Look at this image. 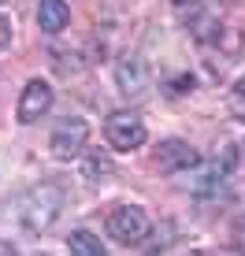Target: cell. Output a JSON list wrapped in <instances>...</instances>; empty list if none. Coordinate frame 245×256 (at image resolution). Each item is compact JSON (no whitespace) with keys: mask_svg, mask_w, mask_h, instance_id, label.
<instances>
[{"mask_svg":"<svg viewBox=\"0 0 245 256\" xmlns=\"http://www.w3.org/2000/svg\"><path fill=\"white\" fill-rule=\"evenodd\" d=\"M60 208H64V190L52 186V182H41V186L26 190L19 200H15V216H19L22 230L30 234H41L56 223Z\"/></svg>","mask_w":245,"mask_h":256,"instance_id":"1","label":"cell"},{"mask_svg":"<svg viewBox=\"0 0 245 256\" xmlns=\"http://www.w3.org/2000/svg\"><path fill=\"white\" fill-rule=\"evenodd\" d=\"M148 230H152V223H148L145 208H138V204H122L108 216V234L119 245H142Z\"/></svg>","mask_w":245,"mask_h":256,"instance_id":"2","label":"cell"},{"mask_svg":"<svg viewBox=\"0 0 245 256\" xmlns=\"http://www.w3.org/2000/svg\"><path fill=\"white\" fill-rule=\"evenodd\" d=\"M104 138H108L112 148L130 152V148L145 145V122L138 119L134 112H116V116L104 119Z\"/></svg>","mask_w":245,"mask_h":256,"instance_id":"3","label":"cell"},{"mask_svg":"<svg viewBox=\"0 0 245 256\" xmlns=\"http://www.w3.org/2000/svg\"><path fill=\"white\" fill-rule=\"evenodd\" d=\"M86 138H90V122L86 119H64L48 138V148L56 160H71L86 148Z\"/></svg>","mask_w":245,"mask_h":256,"instance_id":"4","label":"cell"},{"mask_svg":"<svg viewBox=\"0 0 245 256\" xmlns=\"http://www.w3.org/2000/svg\"><path fill=\"white\" fill-rule=\"evenodd\" d=\"M174 15L186 22V30L194 34L197 41H216L220 38V22L208 15V8L200 0H174Z\"/></svg>","mask_w":245,"mask_h":256,"instance_id":"5","label":"cell"},{"mask_svg":"<svg viewBox=\"0 0 245 256\" xmlns=\"http://www.w3.org/2000/svg\"><path fill=\"white\" fill-rule=\"evenodd\" d=\"M197 164H200L197 148L186 145V141H178V138L156 145V167H160L164 174H178V171H186V167H197Z\"/></svg>","mask_w":245,"mask_h":256,"instance_id":"6","label":"cell"},{"mask_svg":"<svg viewBox=\"0 0 245 256\" xmlns=\"http://www.w3.org/2000/svg\"><path fill=\"white\" fill-rule=\"evenodd\" d=\"M48 108H52V86L45 82V78L26 82V90L19 96V122H38Z\"/></svg>","mask_w":245,"mask_h":256,"instance_id":"7","label":"cell"},{"mask_svg":"<svg viewBox=\"0 0 245 256\" xmlns=\"http://www.w3.org/2000/svg\"><path fill=\"white\" fill-rule=\"evenodd\" d=\"M116 78H119V90L130 93V96H142L148 90V82H152V70L142 56H122L119 67H116Z\"/></svg>","mask_w":245,"mask_h":256,"instance_id":"8","label":"cell"},{"mask_svg":"<svg viewBox=\"0 0 245 256\" xmlns=\"http://www.w3.org/2000/svg\"><path fill=\"white\" fill-rule=\"evenodd\" d=\"M67 19H71V12H67L64 0H41L38 4V26L45 34H60L67 26Z\"/></svg>","mask_w":245,"mask_h":256,"instance_id":"9","label":"cell"},{"mask_svg":"<svg viewBox=\"0 0 245 256\" xmlns=\"http://www.w3.org/2000/svg\"><path fill=\"white\" fill-rule=\"evenodd\" d=\"M67 249H71V256H108V252H104V245H100V238L90 234V230L67 234Z\"/></svg>","mask_w":245,"mask_h":256,"instance_id":"10","label":"cell"},{"mask_svg":"<svg viewBox=\"0 0 245 256\" xmlns=\"http://www.w3.org/2000/svg\"><path fill=\"white\" fill-rule=\"evenodd\" d=\"M112 174V160L104 152H90L82 160V178H90V182H104Z\"/></svg>","mask_w":245,"mask_h":256,"instance_id":"11","label":"cell"},{"mask_svg":"<svg viewBox=\"0 0 245 256\" xmlns=\"http://www.w3.org/2000/svg\"><path fill=\"white\" fill-rule=\"evenodd\" d=\"M226 104H230V116H238V119H245V74L234 82V90L226 93Z\"/></svg>","mask_w":245,"mask_h":256,"instance_id":"12","label":"cell"},{"mask_svg":"<svg viewBox=\"0 0 245 256\" xmlns=\"http://www.w3.org/2000/svg\"><path fill=\"white\" fill-rule=\"evenodd\" d=\"M171 93H190V90H194V78H190V74H178V78H171Z\"/></svg>","mask_w":245,"mask_h":256,"instance_id":"13","label":"cell"},{"mask_svg":"<svg viewBox=\"0 0 245 256\" xmlns=\"http://www.w3.org/2000/svg\"><path fill=\"white\" fill-rule=\"evenodd\" d=\"M8 41H12V22L8 15H0V48H8Z\"/></svg>","mask_w":245,"mask_h":256,"instance_id":"14","label":"cell"},{"mask_svg":"<svg viewBox=\"0 0 245 256\" xmlns=\"http://www.w3.org/2000/svg\"><path fill=\"white\" fill-rule=\"evenodd\" d=\"M234 245H238V252L245 256V223H238V226H234Z\"/></svg>","mask_w":245,"mask_h":256,"instance_id":"15","label":"cell"},{"mask_svg":"<svg viewBox=\"0 0 245 256\" xmlns=\"http://www.w3.org/2000/svg\"><path fill=\"white\" fill-rule=\"evenodd\" d=\"M0 256H19V249H15L12 242H4V238H0Z\"/></svg>","mask_w":245,"mask_h":256,"instance_id":"16","label":"cell"},{"mask_svg":"<svg viewBox=\"0 0 245 256\" xmlns=\"http://www.w3.org/2000/svg\"><path fill=\"white\" fill-rule=\"evenodd\" d=\"M242 152H245V145H242Z\"/></svg>","mask_w":245,"mask_h":256,"instance_id":"17","label":"cell"},{"mask_svg":"<svg viewBox=\"0 0 245 256\" xmlns=\"http://www.w3.org/2000/svg\"><path fill=\"white\" fill-rule=\"evenodd\" d=\"M0 4H4V0H0Z\"/></svg>","mask_w":245,"mask_h":256,"instance_id":"18","label":"cell"}]
</instances>
